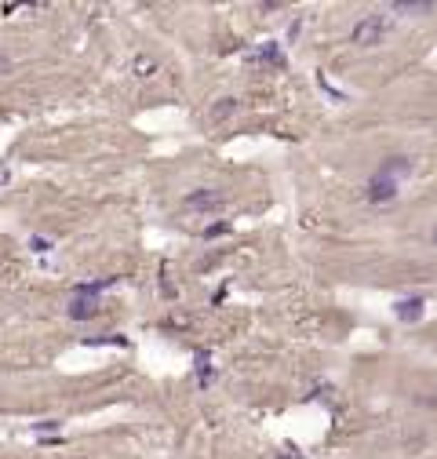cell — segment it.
<instances>
[{
	"instance_id": "cell-9",
	"label": "cell",
	"mask_w": 437,
	"mask_h": 459,
	"mask_svg": "<svg viewBox=\"0 0 437 459\" xmlns=\"http://www.w3.org/2000/svg\"><path fill=\"white\" fill-rule=\"evenodd\" d=\"M404 172H412V161L394 157L390 164H383V172H379V175H390V179H397V175H404Z\"/></svg>"
},
{
	"instance_id": "cell-6",
	"label": "cell",
	"mask_w": 437,
	"mask_h": 459,
	"mask_svg": "<svg viewBox=\"0 0 437 459\" xmlns=\"http://www.w3.org/2000/svg\"><path fill=\"white\" fill-rule=\"evenodd\" d=\"M394 11H401V15H426V11H433V0H409V4H394Z\"/></svg>"
},
{
	"instance_id": "cell-7",
	"label": "cell",
	"mask_w": 437,
	"mask_h": 459,
	"mask_svg": "<svg viewBox=\"0 0 437 459\" xmlns=\"http://www.w3.org/2000/svg\"><path fill=\"white\" fill-rule=\"evenodd\" d=\"M252 58H256V63H266V66H280V63H285V58H280V51H277V44H263Z\"/></svg>"
},
{
	"instance_id": "cell-11",
	"label": "cell",
	"mask_w": 437,
	"mask_h": 459,
	"mask_svg": "<svg viewBox=\"0 0 437 459\" xmlns=\"http://www.w3.org/2000/svg\"><path fill=\"white\" fill-rule=\"evenodd\" d=\"M4 73H11V58L0 55V77H4Z\"/></svg>"
},
{
	"instance_id": "cell-3",
	"label": "cell",
	"mask_w": 437,
	"mask_h": 459,
	"mask_svg": "<svg viewBox=\"0 0 437 459\" xmlns=\"http://www.w3.org/2000/svg\"><path fill=\"white\" fill-rule=\"evenodd\" d=\"M397 194V179H390V175H376L368 182V197L372 201H390Z\"/></svg>"
},
{
	"instance_id": "cell-4",
	"label": "cell",
	"mask_w": 437,
	"mask_h": 459,
	"mask_svg": "<svg viewBox=\"0 0 437 459\" xmlns=\"http://www.w3.org/2000/svg\"><path fill=\"white\" fill-rule=\"evenodd\" d=\"M95 314H99V302H95V295H73V302H70V317H73V321L95 317Z\"/></svg>"
},
{
	"instance_id": "cell-13",
	"label": "cell",
	"mask_w": 437,
	"mask_h": 459,
	"mask_svg": "<svg viewBox=\"0 0 437 459\" xmlns=\"http://www.w3.org/2000/svg\"><path fill=\"white\" fill-rule=\"evenodd\" d=\"M277 459H302V455H295V452H292V455H288V452H285V455H277Z\"/></svg>"
},
{
	"instance_id": "cell-1",
	"label": "cell",
	"mask_w": 437,
	"mask_h": 459,
	"mask_svg": "<svg viewBox=\"0 0 437 459\" xmlns=\"http://www.w3.org/2000/svg\"><path fill=\"white\" fill-rule=\"evenodd\" d=\"M386 33H390V19H386V15H364V19L354 26L350 37H354V44H364V48H368V44H379Z\"/></svg>"
},
{
	"instance_id": "cell-2",
	"label": "cell",
	"mask_w": 437,
	"mask_h": 459,
	"mask_svg": "<svg viewBox=\"0 0 437 459\" xmlns=\"http://www.w3.org/2000/svg\"><path fill=\"white\" fill-rule=\"evenodd\" d=\"M186 204H190V208H204V211H211V208H223V204H226V197L218 194V190H194L190 197H186Z\"/></svg>"
},
{
	"instance_id": "cell-12",
	"label": "cell",
	"mask_w": 437,
	"mask_h": 459,
	"mask_svg": "<svg viewBox=\"0 0 437 459\" xmlns=\"http://www.w3.org/2000/svg\"><path fill=\"white\" fill-rule=\"evenodd\" d=\"M8 179H11V172H8L4 164H0V186H8Z\"/></svg>"
},
{
	"instance_id": "cell-10",
	"label": "cell",
	"mask_w": 437,
	"mask_h": 459,
	"mask_svg": "<svg viewBox=\"0 0 437 459\" xmlns=\"http://www.w3.org/2000/svg\"><path fill=\"white\" fill-rule=\"evenodd\" d=\"M135 70H139V77H149L153 63H149V58H139V63H135Z\"/></svg>"
},
{
	"instance_id": "cell-8",
	"label": "cell",
	"mask_w": 437,
	"mask_h": 459,
	"mask_svg": "<svg viewBox=\"0 0 437 459\" xmlns=\"http://www.w3.org/2000/svg\"><path fill=\"white\" fill-rule=\"evenodd\" d=\"M237 113V99H218L215 106H211V120H226V117H233Z\"/></svg>"
},
{
	"instance_id": "cell-5",
	"label": "cell",
	"mask_w": 437,
	"mask_h": 459,
	"mask_svg": "<svg viewBox=\"0 0 437 459\" xmlns=\"http://www.w3.org/2000/svg\"><path fill=\"white\" fill-rule=\"evenodd\" d=\"M397 317L401 321H419L423 317V299H401L397 302Z\"/></svg>"
}]
</instances>
